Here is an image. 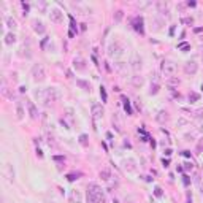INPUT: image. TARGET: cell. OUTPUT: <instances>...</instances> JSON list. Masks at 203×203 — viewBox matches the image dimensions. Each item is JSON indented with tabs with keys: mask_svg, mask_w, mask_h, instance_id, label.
<instances>
[{
	"mask_svg": "<svg viewBox=\"0 0 203 203\" xmlns=\"http://www.w3.org/2000/svg\"><path fill=\"white\" fill-rule=\"evenodd\" d=\"M35 99L45 106H48L49 103L60 100V91L57 87H46V89H38L35 91Z\"/></svg>",
	"mask_w": 203,
	"mask_h": 203,
	"instance_id": "cell-1",
	"label": "cell"
},
{
	"mask_svg": "<svg viewBox=\"0 0 203 203\" xmlns=\"http://www.w3.org/2000/svg\"><path fill=\"white\" fill-rule=\"evenodd\" d=\"M87 203H105V195L100 186L95 182H91L87 186Z\"/></svg>",
	"mask_w": 203,
	"mask_h": 203,
	"instance_id": "cell-2",
	"label": "cell"
},
{
	"mask_svg": "<svg viewBox=\"0 0 203 203\" xmlns=\"http://www.w3.org/2000/svg\"><path fill=\"white\" fill-rule=\"evenodd\" d=\"M124 53H126V48H124V45L121 41H114L110 45V48H108V56L110 57H114V59H118V57H122Z\"/></svg>",
	"mask_w": 203,
	"mask_h": 203,
	"instance_id": "cell-3",
	"label": "cell"
},
{
	"mask_svg": "<svg viewBox=\"0 0 203 203\" xmlns=\"http://www.w3.org/2000/svg\"><path fill=\"white\" fill-rule=\"evenodd\" d=\"M32 78H33V81H37V83L45 81L46 79L45 65H43V64H35L33 67H32Z\"/></svg>",
	"mask_w": 203,
	"mask_h": 203,
	"instance_id": "cell-4",
	"label": "cell"
},
{
	"mask_svg": "<svg viewBox=\"0 0 203 203\" xmlns=\"http://www.w3.org/2000/svg\"><path fill=\"white\" fill-rule=\"evenodd\" d=\"M162 72H163V75L165 76H175V73H176V65L173 64L171 60H163L162 62Z\"/></svg>",
	"mask_w": 203,
	"mask_h": 203,
	"instance_id": "cell-5",
	"label": "cell"
},
{
	"mask_svg": "<svg viewBox=\"0 0 203 203\" xmlns=\"http://www.w3.org/2000/svg\"><path fill=\"white\" fill-rule=\"evenodd\" d=\"M197 70H198V64L195 60H189V62H186L184 64V72H186V75H195L197 73Z\"/></svg>",
	"mask_w": 203,
	"mask_h": 203,
	"instance_id": "cell-6",
	"label": "cell"
},
{
	"mask_svg": "<svg viewBox=\"0 0 203 203\" xmlns=\"http://www.w3.org/2000/svg\"><path fill=\"white\" fill-rule=\"evenodd\" d=\"M92 118H94V121H99V119H102L103 118V108H102V105H99V103H92Z\"/></svg>",
	"mask_w": 203,
	"mask_h": 203,
	"instance_id": "cell-7",
	"label": "cell"
},
{
	"mask_svg": "<svg viewBox=\"0 0 203 203\" xmlns=\"http://www.w3.org/2000/svg\"><path fill=\"white\" fill-rule=\"evenodd\" d=\"M49 18L54 24H62V21H64V13H62L60 10H51Z\"/></svg>",
	"mask_w": 203,
	"mask_h": 203,
	"instance_id": "cell-8",
	"label": "cell"
},
{
	"mask_svg": "<svg viewBox=\"0 0 203 203\" xmlns=\"http://www.w3.org/2000/svg\"><path fill=\"white\" fill-rule=\"evenodd\" d=\"M130 67H132V70H133V72H140V70H141V57L138 56V54H133V56H132V60H130Z\"/></svg>",
	"mask_w": 203,
	"mask_h": 203,
	"instance_id": "cell-9",
	"label": "cell"
},
{
	"mask_svg": "<svg viewBox=\"0 0 203 203\" xmlns=\"http://www.w3.org/2000/svg\"><path fill=\"white\" fill-rule=\"evenodd\" d=\"M133 29L136 30L138 33H144V27H143V18L141 16H136L135 19H133Z\"/></svg>",
	"mask_w": 203,
	"mask_h": 203,
	"instance_id": "cell-10",
	"label": "cell"
},
{
	"mask_svg": "<svg viewBox=\"0 0 203 203\" xmlns=\"http://www.w3.org/2000/svg\"><path fill=\"white\" fill-rule=\"evenodd\" d=\"M27 110H29V114L32 119H38V110L35 106L33 102H27Z\"/></svg>",
	"mask_w": 203,
	"mask_h": 203,
	"instance_id": "cell-11",
	"label": "cell"
},
{
	"mask_svg": "<svg viewBox=\"0 0 203 203\" xmlns=\"http://www.w3.org/2000/svg\"><path fill=\"white\" fill-rule=\"evenodd\" d=\"M83 202V195L79 190H72L70 192V203H81Z\"/></svg>",
	"mask_w": 203,
	"mask_h": 203,
	"instance_id": "cell-12",
	"label": "cell"
},
{
	"mask_svg": "<svg viewBox=\"0 0 203 203\" xmlns=\"http://www.w3.org/2000/svg\"><path fill=\"white\" fill-rule=\"evenodd\" d=\"M3 175H5V178L8 179V181H13V179H14V170H13V167H11L10 163H6V165H5V168H3Z\"/></svg>",
	"mask_w": 203,
	"mask_h": 203,
	"instance_id": "cell-13",
	"label": "cell"
},
{
	"mask_svg": "<svg viewBox=\"0 0 203 203\" xmlns=\"http://www.w3.org/2000/svg\"><path fill=\"white\" fill-rule=\"evenodd\" d=\"M155 6H157V10L160 11L162 14H168V3L163 2V0H159L157 3H155Z\"/></svg>",
	"mask_w": 203,
	"mask_h": 203,
	"instance_id": "cell-14",
	"label": "cell"
},
{
	"mask_svg": "<svg viewBox=\"0 0 203 203\" xmlns=\"http://www.w3.org/2000/svg\"><path fill=\"white\" fill-rule=\"evenodd\" d=\"M73 65H75L76 70H84L86 68V60L81 59V57H76V59L73 60Z\"/></svg>",
	"mask_w": 203,
	"mask_h": 203,
	"instance_id": "cell-15",
	"label": "cell"
},
{
	"mask_svg": "<svg viewBox=\"0 0 203 203\" xmlns=\"http://www.w3.org/2000/svg\"><path fill=\"white\" fill-rule=\"evenodd\" d=\"M32 24H33V30H35L37 33H45L46 29H45V26H43L40 21H33Z\"/></svg>",
	"mask_w": 203,
	"mask_h": 203,
	"instance_id": "cell-16",
	"label": "cell"
},
{
	"mask_svg": "<svg viewBox=\"0 0 203 203\" xmlns=\"http://www.w3.org/2000/svg\"><path fill=\"white\" fill-rule=\"evenodd\" d=\"M143 78L141 76H138V75H135V76H132V84L135 86V87H140V86H143Z\"/></svg>",
	"mask_w": 203,
	"mask_h": 203,
	"instance_id": "cell-17",
	"label": "cell"
},
{
	"mask_svg": "<svg viewBox=\"0 0 203 203\" xmlns=\"http://www.w3.org/2000/svg\"><path fill=\"white\" fill-rule=\"evenodd\" d=\"M100 178L103 179V181H110V179H111V173H110V170L103 168V170L100 171Z\"/></svg>",
	"mask_w": 203,
	"mask_h": 203,
	"instance_id": "cell-18",
	"label": "cell"
},
{
	"mask_svg": "<svg viewBox=\"0 0 203 203\" xmlns=\"http://www.w3.org/2000/svg\"><path fill=\"white\" fill-rule=\"evenodd\" d=\"M14 41H16V35H14V33H6L5 35V43H6V45H13V43Z\"/></svg>",
	"mask_w": 203,
	"mask_h": 203,
	"instance_id": "cell-19",
	"label": "cell"
},
{
	"mask_svg": "<svg viewBox=\"0 0 203 203\" xmlns=\"http://www.w3.org/2000/svg\"><path fill=\"white\" fill-rule=\"evenodd\" d=\"M76 84L79 86V87L86 89V91H91V84H89L87 81H84V79H76Z\"/></svg>",
	"mask_w": 203,
	"mask_h": 203,
	"instance_id": "cell-20",
	"label": "cell"
},
{
	"mask_svg": "<svg viewBox=\"0 0 203 203\" xmlns=\"http://www.w3.org/2000/svg\"><path fill=\"white\" fill-rule=\"evenodd\" d=\"M6 26H8L10 29H16V27H18L16 19H14V18H11V16H8V18H6Z\"/></svg>",
	"mask_w": 203,
	"mask_h": 203,
	"instance_id": "cell-21",
	"label": "cell"
},
{
	"mask_svg": "<svg viewBox=\"0 0 203 203\" xmlns=\"http://www.w3.org/2000/svg\"><path fill=\"white\" fill-rule=\"evenodd\" d=\"M16 114H18V119H22V118H24V110H22L21 102H18V103H16Z\"/></svg>",
	"mask_w": 203,
	"mask_h": 203,
	"instance_id": "cell-22",
	"label": "cell"
},
{
	"mask_svg": "<svg viewBox=\"0 0 203 203\" xmlns=\"http://www.w3.org/2000/svg\"><path fill=\"white\" fill-rule=\"evenodd\" d=\"M124 165H126V168H127L128 171H133V170H135V162L132 160V159L126 160V162H124Z\"/></svg>",
	"mask_w": 203,
	"mask_h": 203,
	"instance_id": "cell-23",
	"label": "cell"
},
{
	"mask_svg": "<svg viewBox=\"0 0 203 203\" xmlns=\"http://www.w3.org/2000/svg\"><path fill=\"white\" fill-rule=\"evenodd\" d=\"M168 119V116H167V111H159V114H157V121L159 122H163V121H167Z\"/></svg>",
	"mask_w": 203,
	"mask_h": 203,
	"instance_id": "cell-24",
	"label": "cell"
},
{
	"mask_svg": "<svg viewBox=\"0 0 203 203\" xmlns=\"http://www.w3.org/2000/svg\"><path fill=\"white\" fill-rule=\"evenodd\" d=\"M122 100H124V108H126V113H127V114H128V116H130V114H132V108H130V102H128V100L126 99V97H124V99H122Z\"/></svg>",
	"mask_w": 203,
	"mask_h": 203,
	"instance_id": "cell-25",
	"label": "cell"
},
{
	"mask_svg": "<svg viewBox=\"0 0 203 203\" xmlns=\"http://www.w3.org/2000/svg\"><path fill=\"white\" fill-rule=\"evenodd\" d=\"M198 99H200V95H198L197 92H190V94H189V102H190V103H194V102H197Z\"/></svg>",
	"mask_w": 203,
	"mask_h": 203,
	"instance_id": "cell-26",
	"label": "cell"
},
{
	"mask_svg": "<svg viewBox=\"0 0 203 203\" xmlns=\"http://www.w3.org/2000/svg\"><path fill=\"white\" fill-rule=\"evenodd\" d=\"M113 126H114L116 127V130H118V132H121V124H119V119H118V116H113Z\"/></svg>",
	"mask_w": 203,
	"mask_h": 203,
	"instance_id": "cell-27",
	"label": "cell"
},
{
	"mask_svg": "<svg viewBox=\"0 0 203 203\" xmlns=\"http://www.w3.org/2000/svg\"><path fill=\"white\" fill-rule=\"evenodd\" d=\"M157 92H159V84H157V83L151 84V91H149V94L152 95V94H157Z\"/></svg>",
	"mask_w": 203,
	"mask_h": 203,
	"instance_id": "cell-28",
	"label": "cell"
},
{
	"mask_svg": "<svg viewBox=\"0 0 203 203\" xmlns=\"http://www.w3.org/2000/svg\"><path fill=\"white\" fill-rule=\"evenodd\" d=\"M122 16H124V13H122L121 10H119V11H116V13H114V21H116V22H119L121 19H122Z\"/></svg>",
	"mask_w": 203,
	"mask_h": 203,
	"instance_id": "cell-29",
	"label": "cell"
},
{
	"mask_svg": "<svg viewBox=\"0 0 203 203\" xmlns=\"http://www.w3.org/2000/svg\"><path fill=\"white\" fill-rule=\"evenodd\" d=\"M79 143L83 144V146H87L89 141H87V135H81L79 136Z\"/></svg>",
	"mask_w": 203,
	"mask_h": 203,
	"instance_id": "cell-30",
	"label": "cell"
},
{
	"mask_svg": "<svg viewBox=\"0 0 203 203\" xmlns=\"http://www.w3.org/2000/svg\"><path fill=\"white\" fill-rule=\"evenodd\" d=\"M100 97H102V102H106V91H105L103 86L100 87Z\"/></svg>",
	"mask_w": 203,
	"mask_h": 203,
	"instance_id": "cell-31",
	"label": "cell"
},
{
	"mask_svg": "<svg viewBox=\"0 0 203 203\" xmlns=\"http://www.w3.org/2000/svg\"><path fill=\"white\" fill-rule=\"evenodd\" d=\"M168 84H170V86H178V84H179V79H178V78H173V76H171L170 79H168Z\"/></svg>",
	"mask_w": 203,
	"mask_h": 203,
	"instance_id": "cell-32",
	"label": "cell"
},
{
	"mask_svg": "<svg viewBox=\"0 0 203 203\" xmlns=\"http://www.w3.org/2000/svg\"><path fill=\"white\" fill-rule=\"evenodd\" d=\"M114 65H116V70L124 72V67H126V64H124V62H118V64H114Z\"/></svg>",
	"mask_w": 203,
	"mask_h": 203,
	"instance_id": "cell-33",
	"label": "cell"
},
{
	"mask_svg": "<svg viewBox=\"0 0 203 203\" xmlns=\"http://www.w3.org/2000/svg\"><path fill=\"white\" fill-rule=\"evenodd\" d=\"M197 151H198V152H203V140H200V141H198V144H197Z\"/></svg>",
	"mask_w": 203,
	"mask_h": 203,
	"instance_id": "cell-34",
	"label": "cell"
},
{
	"mask_svg": "<svg viewBox=\"0 0 203 203\" xmlns=\"http://www.w3.org/2000/svg\"><path fill=\"white\" fill-rule=\"evenodd\" d=\"M182 22H184V24H190V26H192L194 19L192 18H184V19H182Z\"/></svg>",
	"mask_w": 203,
	"mask_h": 203,
	"instance_id": "cell-35",
	"label": "cell"
},
{
	"mask_svg": "<svg viewBox=\"0 0 203 203\" xmlns=\"http://www.w3.org/2000/svg\"><path fill=\"white\" fill-rule=\"evenodd\" d=\"M155 195H157V197H162V189L160 187H155Z\"/></svg>",
	"mask_w": 203,
	"mask_h": 203,
	"instance_id": "cell-36",
	"label": "cell"
},
{
	"mask_svg": "<svg viewBox=\"0 0 203 203\" xmlns=\"http://www.w3.org/2000/svg\"><path fill=\"white\" fill-rule=\"evenodd\" d=\"M76 176H78V175H68L67 178H68V181H75V179H78Z\"/></svg>",
	"mask_w": 203,
	"mask_h": 203,
	"instance_id": "cell-37",
	"label": "cell"
},
{
	"mask_svg": "<svg viewBox=\"0 0 203 203\" xmlns=\"http://www.w3.org/2000/svg\"><path fill=\"white\" fill-rule=\"evenodd\" d=\"M184 168H186V170H192V162H190V163H189V162L184 163Z\"/></svg>",
	"mask_w": 203,
	"mask_h": 203,
	"instance_id": "cell-38",
	"label": "cell"
},
{
	"mask_svg": "<svg viewBox=\"0 0 203 203\" xmlns=\"http://www.w3.org/2000/svg\"><path fill=\"white\" fill-rule=\"evenodd\" d=\"M184 124H187L186 119H179V121H178V126H184Z\"/></svg>",
	"mask_w": 203,
	"mask_h": 203,
	"instance_id": "cell-39",
	"label": "cell"
},
{
	"mask_svg": "<svg viewBox=\"0 0 203 203\" xmlns=\"http://www.w3.org/2000/svg\"><path fill=\"white\" fill-rule=\"evenodd\" d=\"M54 160H57V162H62V160H64V157H60V155H56V157H54Z\"/></svg>",
	"mask_w": 203,
	"mask_h": 203,
	"instance_id": "cell-40",
	"label": "cell"
},
{
	"mask_svg": "<svg viewBox=\"0 0 203 203\" xmlns=\"http://www.w3.org/2000/svg\"><path fill=\"white\" fill-rule=\"evenodd\" d=\"M189 182H190V181H189V176H184V184L189 186Z\"/></svg>",
	"mask_w": 203,
	"mask_h": 203,
	"instance_id": "cell-41",
	"label": "cell"
},
{
	"mask_svg": "<svg viewBox=\"0 0 203 203\" xmlns=\"http://www.w3.org/2000/svg\"><path fill=\"white\" fill-rule=\"evenodd\" d=\"M182 155H184V157H190V152L189 151H184V152H182Z\"/></svg>",
	"mask_w": 203,
	"mask_h": 203,
	"instance_id": "cell-42",
	"label": "cell"
},
{
	"mask_svg": "<svg viewBox=\"0 0 203 203\" xmlns=\"http://www.w3.org/2000/svg\"><path fill=\"white\" fill-rule=\"evenodd\" d=\"M162 163H163V167H168V163H170V162H168V160H165V159H163V160H162Z\"/></svg>",
	"mask_w": 203,
	"mask_h": 203,
	"instance_id": "cell-43",
	"label": "cell"
},
{
	"mask_svg": "<svg viewBox=\"0 0 203 203\" xmlns=\"http://www.w3.org/2000/svg\"><path fill=\"white\" fill-rule=\"evenodd\" d=\"M202 130H203V122H202Z\"/></svg>",
	"mask_w": 203,
	"mask_h": 203,
	"instance_id": "cell-44",
	"label": "cell"
}]
</instances>
